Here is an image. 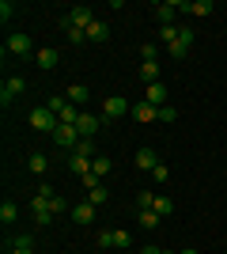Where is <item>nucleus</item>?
Returning <instances> with one entry per match:
<instances>
[{"label": "nucleus", "mask_w": 227, "mask_h": 254, "mask_svg": "<svg viewBox=\"0 0 227 254\" xmlns=\"http://www.w3.org/2000/svg\"><path fill=\"white\" fill-rule=\"evenodd\" d=\"M31 126L38 129V133H49V137H53V129L61 126V118H57L49 106H34L31 110Z\"/></svg>", "instance_id": "nucleus-1"}, {"label": "nucleus", "mask_w": 227, "mask_h": 254, "mask_svg": "<svg viewBox=\"0 0 227 254\" xmlns=\"http://www.w3.org/2000/svg\"><path fill=\"white\" fill-rule=\"evenodd\" d=\"M80 140H84V137H80V129H76V126H57L53 129V144H57V148H65V152H76Z\"/></svg>", "instance_id": "nucleus-2"}, {"label": "nucleus", "mask_w": 227, "mask_h": 254, "mask_svg": "<svg viewBox=\"0 0 227 254\" xmlns=\"http://www.w3.org/2000/svg\"><path fill=\"white\" fill-rule=\"evenodd\" d=\"M91 23H95L91 8H84V4H76V8H68V15L61 19V27H80V31H87Z\"/></svg>", "instance_id": "nucleus-3"}, {"label": "nucleus", "mask_w": 227, "mask_h": 254, "mask_svg": "<svg viewBox=\"0 0 227 254\" xmlns=\"http://www.w3.org/2000/svg\"><path fill=\"white\" fill-rule=\"evenodd\" d=\"M125 114H133V106H129V99L125 95H110L106 103H102V118H125Z\"/></svg>", "instance_id": "nucleus-4"}, {"label": "nucleus", "mask_w": 227, "mask_h": 254, "mask_svg": "<svg viewBox=\"0 0 227 254\" xmlns=\"http://www.w3.org/2000/svg\"><path fill=\"white\" fill-rule=\"evenodd\" d=\"M23 91H27V80H23V76H8V80H4V87H0V103H4V106L15 103Z\"/></svg>", "instance_id": "nucleus-5"}, {"label": "nucleus", "mask_w": 227, "mask_h": 254, "mask_svg": "<svg viewBox=\"0 0 227 254\" xmlns=\"http://www.w3.org/2000/svg\"><path fill=\"white\" fill-rule=\"evenodd\" d=\"M197 42V34L189 31V27H182V34H178V42L174 46H167V50H171V57L174 61H185V57H189V46Z\"/></svg>", "instance_id": "nucleus-6"}, {"label": "nucleus", "mask_w": 227, "mask_h": 254, "mask_svg": "<svg viewBox=\"0 0 227 254\" xmlns=\"http://www.w3.org/2000/svg\"><path fill=\"white\" fill-rule=\"evenodd\" d=\"M155 118H159V106H151L148 99H144V103H133V122L148 126V122H155Z\"/></svg>", "instance_id": "nucleus-7"}, {"label": "nucleus", "mask_w": 227, "mask_h": 254, "mask_svg": "<svg viewBox=\"0 0 227 254\" xmlns=\"http://www.w3.org/2000/svg\"><path fill=\"white\" fill-rule=\"evenodd\" d=\"M8 50L15 53V57H31V53H34L31 34H8Z\"/></svg>", "instance_id": "nucleus-8"}, {"label": "nucleus", "mask_w": 227, "mask_h": 254, "mask_svg": "<svg viewBox=\"0 0 227 254\" xmlns=\"http://www.w3.org/2000/svg\"><path fill=\"white\" fill-rule=\"evenodd\" d=\"M31 209H34V224H53V209H49V197H38V193H34Z\"/></svg>", "instance_id": "nucleus-9"}, {"label": "nucleus", "mask_w": 227, "mask_h": 254, "mask_svg": "<svg viewBox=\"0 0 227 254\" xmlns=\"http://www.w3.org/2000/svg\"><path fill=\"white\" fill-rule=\"evenodd\" d=\"M212 8H216L212 0H182V4H178V11H189L197 19H201V15H212Z\"/></svg>", "instance_id": "nucleus-10"}, {"label": "nucleus", "mask_w": 227, "mask_h": 254, "mask_svg": "<svg viewBox=\"0 0 227 254\" xmlns=\"http://www.w3.org/2000/svg\"><path fill=\"white\" fill-rule=\"evenodd\" d=\"M178 4L182 0H167V4H155V19H159V27H171L174 15H178Z\"/></svg>", "instance_id": "nucleus-11"}, {"label": "nucleus", "mask_w": 227, "mask_h": 254, "mask_svg": "<svg viewBox=\"0 0 227 254\" xmlns=\"http://www.w3.org/2000/svg\"><path fill=\"white\" fill-rule=\"evenodd\" d=\"M98 122H106V118H98V114H80V122H76L80 137H95V133H98Z\"/></svg>", "instance_id": "nucleus-12"}, {"label": "nucleus", "mask_w": 227, "mask_h": 254, "mask_svg": "<svg viewBox=\"0 0 227 254\" xmlns=\"http://www.w3.org/2000/svg\"><path fill=\"white\" fill-rule=\"evenodd\" d=\"M76 224H95V205L91 201H80V205H72V212H68Z\"/></svg>", "instance_id": "nucleus-13"}, {"label": "nucleus", "mask_w": 227, "mask_h": 254, "mask_svg": "<svg viewBox=\"0 0 227 254\" xmlns=\"http://www.w3.org/2000/svg\"><path fill=\"white\" fill-rule=\"evenodd\" d=\"M34 61H38V68H45V72H49V68H57L61 53H57V50H49V46H42V50L34 53Z\"/></svg>", "instance_id": "nucleus-14"}, {"label": "nucleus", "mask_w": 227, "mask_h": 254, "mask_svg": "<svg viewBox=\"0 0 227 254\" xmlns=\"http://www.w3.org/2000/svg\"><path fill=\"white\" fill-rule=\"evenodd\" d=\"M136 167L148 171V175L159 167V156H155V148H140V152H136Z\"/></svg>", "instance_id": "nucleus-15"}, {"label": "nucleus", "mask_w": 227, "mask_h": 254, "mask_svg": "<svg viewBox=\"0 0 227 254\" xmlns=\"http://www.w3.org/2000/svg\"><path fill=\"white\" fill-rule=\"evenodd\" d=\"M106 38H110V27L102 19H95L91 27H87V42H106Z\"/></svg>", "instance_id": "nucleus-16"}, {"label": "nucleus", "mask_w": 227, "mask_h": 254, "mask_svg": "<svg viewBox=\"0 0 227 254\" xmlns=\"http://www.w3.org/2000/svg\"><path fill=\"white\" fill-rule=\"evenodd\" d=\"M27 167H31V175H38V179H42L45 171H49V159H45L42 152H34V156L27 159Z\"/></svg>", "instance_id": "nucleus-17"}, {"label": "nucleus", "mask_w": 227, "mask_h": 254, "mask_svg": "<svg viewBox=\"0 0 227 254\" xmlns=\"http://www.w3.org/2000/svg\"><path fill=\"white\" fill-rule=\"evenodd\" d=\"M136 76H140L144 84H159V64H155V61H144Z\"/></svg>", "instance_id": "nucleus-18"}, {"label": "nucleus", "mask_w": 227, "mask_h": 254, "mask_svg": "<svg viewBox=\"0 0 227 254\" xmlns=\"http://www.w3.org/2000/svg\"><path fill=\"white\" fill-rule=\"evenodd\" d=\"M151 212H159V216H171L174 212V201L167 193H155V201H151Z\"/></svg>", "instance_id": "nucleus-19"}, {"label": "nucleus", "mask_w": 227, "mask_h": 254, "mask_svg": "<svg viewBox=\"0 0 227 254\" xmlns=\"http://www.w3.org/2000/svg\"><path fill=\"white\" fill-rule=\"evenodd\" d=\"M148 103L151 106H167V87L163 84H148Z\"/></svg>", "instance_id": "nucleus-20"}, {"label": "nucleus", "mask_w": 227, "mask_h": 254, "mask_svg": "<svg viewBox=\"0 0 227 254\" xmlns=\"http://www.w3.org/2000/svg\"><path fill=\"white\" fill-rule=\"evenodd\" d=\"M68 171L84 179V175H91V159H84V156H76V152H72V163H68Z\"/></svg>", "instance_id": "nucleus-21"}, {"label": "nucleus", "mask_w": 227, "mask_h": 254, "mask_svg": "<svg viewBox=\"0 0 227 254\" xmlns=\"http://www.w3.org/2000/svg\"><path fill=\"white\" fill-rule=\"evenodd\" d=\"M68 103H72V106H80V103H87V87L84 84H72V87H68Z\"/></svg>", "instance_id": "nucleus-22"}, {"label": "nucleus", "mask_w": 227, "mask_h": 254, "mask_svg": "<svg viewBox=\"0 0 227 254\" xmlns=\"http://www.w3.org/2000/svg\"><path fill=\"white\" fill-rule=\"evenodd\" d=\"M76 156L95 159V137H84V140H80V144H76Z\"/></svg>", "instance_id": "nucleus-23"}, {"label": "nucleus", "mask_w": 227, "mask_h": 254, "mask_svg": "<svg viewBox=\"0 0 227 254\" xmlns=\"http://www.w3.org/2000/svg\"><path fill=\"white\" fill-rule=\"evenodd\" d=\"M110 167H114V163H110L106 156H95V159H91V171H95L98 179H106V175H110Z\"/></svg>", "instance_id": "nucleus-24"}, {"label": "nucleus", "mask_w": 227, "mask_h": 254, "mask_svg": "<svg viewBox=\"0 0 227 254\" xmlns=\"http://www.w3.org/2000/svg\"><path fill=\"white\" fill-rule=\"evenodd\" d=\"M15 216H19V205H15V201L0 205V220H4V224H15Z\"/></svg>", "instance_id": "nucleus-25"}, {"label": "nucleus", "mask_w": 227, "mask_h": 254, "mask_svg": "<svg viewBox=\"0 0 227 254\" xmlns=\"http://www.w3.org/2000/svg\"><path fill=\"white\" fill-rule=\"evenodd\" d=\"M178 34H182V27H174V23H171V27H159V42L174 46V42H178Z\"/></svg>", "instance_id": "nucleus-26"}, {"label": "nucleus", "mask_w": 227, "mask_h": 254, "mask_svg": "<svg viewBox=\"0 0 227 254\" xmlns=\"http://www.w3.org/2000/svg\"><path fill=\"white\" fill-rule=\"evenodd\" d=\"M140 228H159V212H151V209H140Z\"/></svg>", "instance_id": "nucleus-27"}, {"label": "nucleus", "mask_w": 227, "mask_h": 254, "mask_svg": "<svg viewBox=\"0 0 227 254\" xmlns=\"http://www.w3.org/2000/svg\"><path fill=\"white\" fill-rule=\"evenodd\" d=\"M106 197H110L106 186H98V190H87V201L95 205V209H98V205H106Z\"/></svg>", "instance_id": "nucleus-28"}, {"label": "nucleus", "mask_w": 227, "mask_h": 254, "mask_svg": "<svg viewBox=\"0 0 227 254\" xmlns=\"http://www.w3.org/2000/svg\"><path fill=\"white\" fill-rule=\"evenodd\" d=\"M76 122H80V110H76V106L68 103L65 110H61V126H76Z\"/></svg>", "instance_id": "nucleus-29"}, {"label": "nucleus", "mask_w": 227, "mask_h": 254, "mask_svg": "<svg viewBox=\"0 0 227 254\" xmlns=\"http://www.w3.org/2000/svg\"><path fill=\"white\" fill-rule=\"evenodd\" d=\"M49 209H53V216H61V212H72V209H68V201L61 197V193H53V197H49Z\"/></svg>", "instance_id": "nucleus-30"}, {"label": "nucleus", "mask_w": 227, "mask_h": 254, "mask_svg": "<svg viewBox=\"0 0 227 254\" xmlns=\"http://www.w3.org/2000/svg\"><path fill=\"white\" fill-rule=\"evenodd\" d=\"M114 247V228H98V251Z\"/></svg>", "instance_id": "nucleus-31"}, {"label": "nucleus", "mask_w": 227, "mask_h": 254, "mask_svg": "<svg viewBox=\"0 0 227 254\" xmlns=\"http://www.w3.org/2000/svg\"><path fill=\"white\" fill-rule=\"evenodd\" d=\"M45 106H49V110H53V114L61 118V110L68 106V99H65V95H53V99H45Z\"/></svg>", "instance_id": "nucleus-32"}, {"label": "nucleus", "mask_w": 227, "mask_h": 254, "mask_svg": "<svg viewBox=\"0 0 227 254\" xmlns=\"http://www.w3.org/2000/svg\"><path fill=\"white\" fill-rule=\"evenodd\" d=\"M65 31H68V42H72V46L87 42V31H80V27H65Z\"/></svg>", "instance_id": "nucleus-33"}, {"label": "nucleus", "mask_w": 227, "mask_h": 254, "mask_svg": "<svg viewBox=\"0 0 227 254\" xmlns=\"http://www.w3.org/2000/svg\"><path fill=\"white\" fill-rule=\"evenodd\" d=\"M11 15H15V4H11V0H0V23H8Z\"/></svg>", "instance_id": "nucleus-34"}, {"label": "nucleus", "mask_w": 227, "mask_h": 254, "mask_svg": "<svg viewBox=\"0 0 227 254\" xmlns=\"http://www.w3.org/2000/svg\"><path fill=\"white\" fill-rule=\"evenodd\" d=\"M80 182H84V190H98V186H102V179H98L95 171H91V175H84Z\"/></svg>", "instance_id": "nucleus-35"}, {"label": "nucleus", "mask_w": 227, "mask_h": 254, "mask_svg": "<svg viewBox=\"0 0 227 254\" xmlns=\"http://www.w3.org/2000/svg\"><path fill=\"white\" fill-rule=\"evenodd\" d=\"M159 122H178V110L174 106H159Z\"/></svg>", "instance_id": "nucleus-36"}, {"label": "nucleus", "mask_w": 227, "mask_h": 254, "mask_svg": "<svg viewBox=\"0 0 227 254\" xmlns=\"http://www.w3.org/2000/svg\"><path fill=\"white\" fill-rule=\"evenodd\" d=\"M140 57H144V61H155V57H159V50H155L151 42H144V46H140Z\"/></svg>", "instance_id": "nucleus-37"}, {"label": "nucleus", "mask_w": 227, "mask_h": 254, "mask_svg": "<svg viewBox=\"0 0 227 254\" xmlns=\"http://www.w3.org/2000/svg\"><path fill=\"white\" fill-rule=\"evenodd\" d=\"M151 179H155V182H159V186H163V182H167V179H171V171H167V167H163V163H159V167H155V171H151Z\"/></svg>", "instance_id": "nucleus-38"}, {"label": "nucleus", "mask_w": 227, "mask_h": 254, "mask_svg": "<svg viewBox=\"0 0 227 254\" xmlns=\"http://www.w3.org/2000/svg\"><path fill=\"white\" fill-rule=\"evenodd\" d=\"M11 247H34V239L27 232H23V235H11Z\"/></svg>", "instance_id": "nucleus-39"}, {"label": "nucleus", "mask_w": 227, "mask_h": 254, "mask_svg": "<svg viewBox=\"0 0 227 254\" xmlns=\"http://www.w3.org/2000/svg\"><path fill=\"white\" fill-rule=\"evenodd\" d=\"M151 201H155V193H136V205H140V209H151Z\"/></svg>", "instance_id": "nucleus-40"}, {"label": "nucleus", "mask_w": 227, "mask_h": 254, "mask_svg": "<svg viewBox=\"0 0 227 254\" xmlns=\"http://www.w3.org/2000/svg\"><path fill=\"white\" fill-rule=\"evenodd\" d=\"M114 247H129V232H114Z\"/></svg>", "instance_id": "nucleus-41"}, {"label": "nucleus", "mask_w": 227, "mask_h": 254, "mask_svg": "<svg viewBox=\"0 0 227 254\" xmlns=\"http://www.w3.org/2000/svg\"><path fill=\"white\" fill-rule=\"evenodd\" d=\"M8 254H34V247H11Z\"/></svg>", "instance_id": "nucleus-42"}, {"label": "nucleus", "mask_w": 227, "mask_h": 254, "mask_svg": "<svg viewBox=\"0 0 227 254\" xmlns=\"http://www.w3.org/2000/svg\"><path fill=\"white\" fill-rule=\"evenodd\" d=\"M140 254H163V251H159V247H144Z\"/></svg>", "instance_id": "nucleus-43"}, {"label": "nucleus", "mask_w": 227, "mask_h": 254, "mask_svg": "<svg viewBox=\"0 0 227 254\" xmlns=\"http://www.w3.org/2000/svg\"><path fill=\"white\" fill-rule=\"evenodd\" d=\"M178 254H197V251H193V247H189V251H178Z\"/></svg>", "instance_id": "nucleus-44"}]
</instances>
